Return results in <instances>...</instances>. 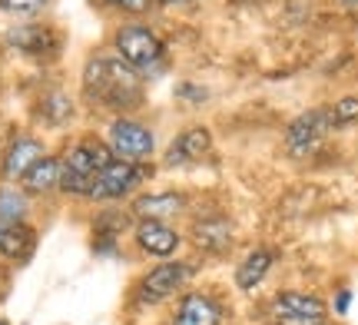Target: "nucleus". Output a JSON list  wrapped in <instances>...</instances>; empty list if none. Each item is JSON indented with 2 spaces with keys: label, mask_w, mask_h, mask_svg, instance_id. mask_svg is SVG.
I'll list each match as a JSON object with an SVG mask.
<instances>
[{
  "label": "nucleus",
  "mask_w": 358,
  "mask_h": 325,
  "mask_svg": "<svg viewBox=\"0 0 358 325\" xmlns=\"http://www.w3.org/2000/svg\"><path fill=\"white\" fill-rule=\"evenodd\" d=\"M83 90L93 103L110 110H133L143 103V77L120 57H93L83 70Z\"/></svg>",
  "instance_id": "1"
},
{
  "label": "nucleus",
  "mask_w": 358,
  "mask_h": 325,
  "mask_svg": "<svg viewBox=\"0 0 358 325\" xmlns=\"http://www.w3.org/2000/svg\"><path fill=\"white\" fill-rule=\"evenodd\" d=\"M113 47H116V57L133 66L140 77L159 73L166 66V43L159 40V34L153 27L146 24H123L116 30Z\"/></svg>",
  "instance_id": "2"
},
{
  "label": "nucleus",
  "mask_w": 358,
  "mask_h": 325,
  "mask_svg": "<svg viewBox=\"0 0 358 325\" xmlns=\"http://www.w3.org/2000/svg\"><path fill=\"white\" fill-rule=\"evenodd\" d=\"M113 153L110 146L100 143V140H80L64 159V180H60V189L70 196H90L93 189V180L103 166L113 163Z\"/></svg>",
  "instance_id": "3"
},
{
  "label": "nucleus",
  "mask_w": 358,
  "mask_h": 325,
  "mask_svg": "<svg viewBox=\"0 0 358 325\" xmlns=\"http://www.w3.org/2000/svg\"><path fill=\"white\" fill-rule=\"evenodd\" d=\"M189 279H192V262H186V259L159 262V266H153V269L140 279L136 302H140V305H159V302L179 296Z\"/></svg>",
  "instance_id": "4"
},
{
  "label": "nucleus",
  "mask_w": 358,
  "mask_h": 325,
  "mask_svg": "<svg viewBox=\"0 0 358 325\" xmlns=\"http://www.w3.org/2000/svg\"><path fill=\"white\" fill-rule=\"evenodd\" d=\"M153 169L146 166V163H123V159H113L110 166H103L96 173V180H93V189H90L87 199L93 203H116V199H123L129 196L133 189H140V182L150 176Z\"/></svg>",
  "instance_id": "5"
},
{
  "label": "nucleus",
  "mask_w": 358,
  "mask_h": 325,
  "mask_svg": "<svg viewBox=\"0 0 358 325\" xmlns=\"http://www.w3.org/2000/svg\"><path fill=\"white\" fill-rule=\"evenodd\" d=\"M110 153L123 163H146V159L156 153V136L153 130L140 123V120H129V117H120L113 120L110 127Z\"/></svg>",
  "instance_id": "6"
},
{
  "label": "nucleus",
  "mask_w": 358,
  "mask_h": 325,
  "mask_svg": "<svg viewBox=\"0 0 358 325\" xmlns=\"http://www.w3.org/2000/svg\"><path fill=\"white\" fill-rule=\"evenodd\" d=\"M272 319L275 325H319L329 319V305L315 292L285 289L272 299Z\"/></svg>",
  "instance_id": "7"
},
{
  "label": "nucleus",
  "mask_w": 358,
  "mask_h": 325,
  "mask_svg": "<svg viewBox=\"0 0 358 325\" xmlns=\"http://www.w3.org/2000/svg\"><path fill=\"white\" fill-rule=\"evenodd\" d=\"M329 117H325V106L306 110L285 127V153L292 159H306L312 157L322 146V140L329 136Z\"/></svg>",
  "instance_id": "8"
},
{
  "label": "nucleus",
  "mask_w": 358,
  "mask_h": 325,
  "mask_svg": "<svg viewBox=\"0 0 358 325\" xmlns=\"http://www.w3.org/2000/svg\"><path fill=\"white\" fill-rule=\"evenodd\" d=\"M133 239H136L140 252H146V256H153L159 262L176 259L179 246H182V236L169 222H159V219H140L133 226Z\"/></svg>",
  "instance_id": "9"
},
{
  "label": "nucleus",
  "mask_w": 358,
  "mask_h": 325,
  "mask_svg": "<svg viewBox=\"0 0 358 325\" xmlns=\"http://www.w3.org/2000/svg\"><path fill=\"white\" fill-rule=\"evenodd\" d=\"M173 325H222V302L213 292H186L176 299Z\"/></svg>",
  "instance_id": "10"
},
{
  "label": "nucleus",
  "mask_w": 358,
  "mask_h": 325,
  "mask_svg": "<svg viewBox=\"0 0 358 325\" xmlns=\"http://www.w3.org/2000/svg\"><path fill=\"white\" fill-rule=\"evenodd\" d=\"M43 157H47V153H43V143H40L37 136H17V140L7 146V153H3L0 173H3V180L7 182L24 180L27 173L37 166Z\"/></svg>",
  "instance_id": "11"
},
{
  "label": "nucleus",
  "mask_w": 358,
  "mask_h": 325,
  "mask_svg": "<svg viewBox=\"0 0 358 325\" xmlns=\"http://www.w3.org/2000/svg\"><path fill=\"white\" fill-rule=\"evenodd\" d=\"M213 150V133L206 130V127H189V130H182L169 143L166 150V166H192V163H199Z\"/></svg>",
  "instance_id": "12"
},
{
  "label": "nucleus",
  "mask_w": 358,
  "mask_h": 325,
  "mask_svg": "<svg viewBox=\"0 0 358 325\" xmlns=\"http://www.w3.org/2000/svg\"><path fill=\"white\" fill-rule=\"evenodd\" d=\"M192 243L206 252H226L232 246V222L222 216V212H209V216H199L192 222Z\"/></svg>",
  "instance_id": "13"
},
{
  "label": "nucleus",
  "mask_w": 358,
  "mask_h": 325,
  "mask_svg": "<svg viewBox=\"0 0 358 325\" xmlns=\"http://www.w3.org/2000/svg\"><path fill=\"white\" fill-rule=\"evenodd\" d=\"M272 266H275V249L272 246L252 249V252L239 262V269H236V289H239V292H256V289L266 282V275Z\"/></svg>",
  "instance_id": "14"
},
{
  "label": "nucleus",
  "mask_w": 358,
  "mask_h": 325,
  "mask_svg": "<svg viewBox=\"0 0 358 325\" xmlns=\"http://www.w3.org/2000/svg\"><path fill=\"white\" fill-rule=\"evenodd\" d=\"M133 209H136L140 219L169 222V219H176V216L186 212V196L182 193H146L133 203Z\"/></svg>",
  "instance_id": "15"
},
{
  "label": "nucleus",
  "mask_w": 358,
  "mask_h": 325,
  "mask_svg": "<svg viewBox=\"0 0 358 325\" xmlns=\"http://www.w3.org/2000/svg\"><path fill=\"white\" fill-rule=\"evenodd\" d=\"M37 246V233L27 222H0V259L24 262Z\"/></svg>",
  "instance_id": "16"
},
{
  "label": "nucleus",
  "mask_w": 358,
  "mask_h": 325,
  "mask_svg": "<svg viewBox=\"0 0 358 325\" xmlns=\"http://www.w3.org/2000/svg\"><path fill=\"white\" fill-rule=\"evenodd\" d=\"M7 43H10V47H17V50L40 57V53H53V50H57V34H53L50 27H43V24H24V27H13V30H7Z\"/></svg>",
  "instance_id": "17"
},
{
  "label": "nucleus",
  "mask_w": 358,
  "mask_h": 325,
  "mask_svg": "<svg viewBox=\"0 0 358 325\" xmlns=\"http://www.w3.org/2000/svg\"><path fill=\"white\" fill-rule=\"evenodd\" d=\"M60 180H64V159L43 157L20 180V186H24V193H50V189H60Z\"/></svg>",
  "instance_id": "18"
},
{
  "label": "nucleus",
  "mask_w": 358,
  "mask_h": 325,
  "mask_svg": "<svg viewBox=\"0 0 358 325\" xmlns=\"http://www.w3.org/2000/svg\"><path fill=\"white\" fill-rule=\"evenodd\" d=\"M325 117H329V130H345L358 123V96H342L332 106H325Z\"/></svg>",
  "instance_id": "19"
},
{
  "label": "nucleus",
  "mask_w": 358,
  "mask_h": 325,
  "mask_svg": "<svg viewBox=\"0 0 358 325\" xmlns=\"http://www.w3.org/2000/svg\"><path fill=\"white\" fill-rule=\"evenodd\" d=\"M27 209V193L24 189H13V186H3L0 189V222H24Z\"/></svg>",
  "instance_id": "20"
},
{
  "label": "nucleus",
  "mask_w": 358,
  "mask_h": 325,
  "mask_svg": "<svg viewBox=\"0 0 358 325\" xmlns=\"http://www.w3.org/2000/svg\"><path fill=\"white\" fill-rule=\"evenodd\" d=\"M43 110H47V123H66V120L73 117V103L66 100L64 93H50Z\"/></svg>",
  "instance_id": "21"
},
{
  "label": "nucleus",
  "mask_w": 358,
  "mask_h": 325,
  "mask_svg": "<svg viewBox=\"0 0 358 325\" xmlns=\"http://www.w3.org/2000/svg\"><path fill=\"white\" fill-rule=\"evenodd\" d=\"M0 7L7 13H40L47 0H0Z\"/></svg>",
  "instance_id": "22"
},
{
  "label": "nucleus",
  "mask_w": 358,
  "mask_h": 325,
  "mask_svg": "<svg viewBox=\"0 0 358 325\" xmlns=\"http://www.w3.org/2000/svg\"><path fill=\"white\" fill-rule=\"evenodd\" d=\"M106 3L116 7V10H127V13H146L156 0H106Z\"/></svg>",
  "instance_id": "23"
},
{
  "label": "nucleus",
  "mask_w": 358,
  "mask_h": 325,
  "mask_svg": "<svg viewBox=\"0 0 358 325\" xmlns=\"http://www.w3.org/2000/svg\"><path fill=\"white\" fill-rule=\"evenodd\" d=\"M176 96H182V100H192V103H203L206 100V90L203 87H196V83H179V93Z\"/></svg>",
  "instance_id": "24"
},
{
  "label": "nucleus",
  "mask_w": 358,
  "mask_h": 325,
  "mask_svg": "<svg viewBox=\"0 0 358 325\" xmlns=\"http://www.w3.org/2000/svg\"><path fill=\"white\" fill-rule=\"evenodd\" d=\"M348 302H352V289H342V292L335 296V312L345 315L348 312Z\"/></svg>",
  "instance_id": "25"
},
{
  "label": "nucleus",
  "mask_w": 358,
  "mask_h": 325,
  "mask_svg": "<svg viewBox=\"0 0 358 325\" xmlns=\"http://www.w3.org/2000/svg\"><path fill=\"white\" fill-rule=\"evenodd\" d=\"M156 3H163V7H189L196 0H156Z\"/></svg>",
  "instance_id": "26"
},
{
  "label": "nucleus",
  "mask_w": 358,
  "mask_h": 325,
  "mask_svg": "<svg viewBox=\"0 0 358 325\" xmlns=\"http://www.w3.org/2000/svg\"><path fill=\"white\" fill-rule=\"evenodd\" d=\"M342 7H345V10H352V13H358V0H342Z\"/></svg>",
  "instance_id": "27"
},
{
  "label": "nucleus",
  "mask_w": 358,
  "mask_h": 325,
  "mask_svg": "<svg viewBox=\"0 0 358 325\" xmlns=\"http://www.w3.org/2000/svg\"><path fill=\"white\" fill-rule=\"evenodd\" d=\"M232 3H262V0H232Z\"/></svg>",
  "instance_id": "28"
},
{
  "label": "nucleus",
  "mask_w": 358,
  "mask_h": 325,
  "mask_svg": "<svg viewBox=\"0 0 358 325\" xmlns=\"http://www.w3.org/2000/svg\"><path fill=\"white\" fill-rule=\"evenodd\" d=\"M0 325H7V322H3V319H0Z\"/></svg>",
  "instance_id": "29"
},
{
  "label": "nucleus",
  "mask_w": 358,
  "mask_h": 325,
  "mask_svg": "<svg viewBox=\"0 0 358 325\" xmlns=\"http://www.w3.org/2000/svg\"><path fill=\"white\" fill-rule=\"evenodd\" d=\"M319 325H329V322H319Z\"/></svg>",
  "instance_id": "30"
},
{
  "label": "nucleus",
  "mask_w": 358,
  "mask_h": 325,
  "mask_svg": "<svg viewBox=\"0 0 358 325\" xmlns=\"http://www.w3.org/2000/svg\"><path fill=\"white\" fill-rule=\"evenodd\" d=\"M0 163H3V157H0Z\"/></svg>",
  "instance_id": "31"
}]
</instances>
